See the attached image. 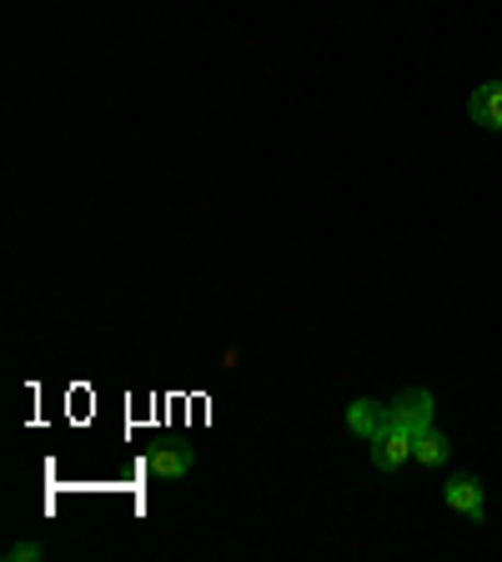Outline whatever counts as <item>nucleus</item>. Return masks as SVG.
I'll return each instance as SVG.
<instances>
[{"label": "nucleus", "mask_w": 502, "mask_h": 562, "mask_svg": "<svg viewBox=\"0 0 502 562\" xmlns=\"http://www.w3.org/2000/svg\"><path fill=\"white\" fill-rule=\"evenodd\" d=\"M402 462H412V432H402L392 422V412H387V422L377 427V437H372V467H377V472H397Z\"/></svg>", "instance_id": "f257e3e1"}, {"label": "nucleus", "mask_w": 502, "mask_h": 562, "mask_svg": "<svg viewBox=\"0 0 502 562\" xmlns=\"http://www.w3.org/2000/svg\"><path fill=\"white\" fill-rule=\"evenodd\" d=\"M392 422L402 432H412V437H418L422 427H432V417H437V397L432 392H422V387H407V392H397L392 397Z\"/></svg>", "instance_id": "f03ea898"}, {"label": "nucleus", "mask_w": 502, "mask_h": 562, "mask_svg": "<svg viewBox=\"0 0 502 562\" xmlns=\"http://www.w3.org/2000/svg\"><path fill=\"white\" fill-rule=\"evenodd\" d=\"M443 503L453 507V513H463L467 523H482V517H488V503H482V482L467 478V472H457V478L443 482Z\"/></svg>", "instance_id": "7ed1b4c3"}, {"label": "nucleus", "mask_w": 502, "mask_h": 562, "mask_svg": "<svg viewBox=\"0 0 502 562\" xmlns=\"http://www.w3.org/2000/svg\"><path fill=\"white\" fill-rule=\"evenodd\" d=\"M467 116L478 121L482 131H502V81H488L472 91V101H467Z\"/></svg>", "instance_id": "20e7f679"}, {"label": "nucleus", "mask_w": 502, "mask_h": 562, "mask_svg": "<svg viewBox=\"0 0 502 562\" xmlns=\"http://www.w3.org/2000/svg\"><path fill=\"white\" fill-rule=\"evenodd\" d=\"M156 478H186L196 467V447L192 443H171V447H156L151 462H146Z\"/></svg>", "instance_id": "39448f33"}, {"label": "nucleus", "mask_w": 502, "mask_h": 562, "mask_svg": "<svg viewBox=\"0 0 502 562\" xmlns=\"http://www.w3.org/2000/svg\"><path fill=\"white\" fill-rule=\"evenodd\" d=\"M383 422H387V402H372V397H357V402L347 408V432H352V437H367V443H372Z\"/></svg>", "instance_id": "423d86ee"}, {"label": "nucleus", "mask_w": 502, "mask_h": 562, "mask_svg": "<svg viewBox=\"0 0 502 562\" xmlns=\"http://www.w3.org/2000/svg\"><path fill=\"white\" fill-rule=\"evenodd\" d=\"M447 452H453V443H447L437 427H422L418 437H412V462H422V467H443Z\"/></svg>", "instance_id": "0eeeda50"}, {"label": "nucleus", "mask_w": 502, "mask_h": 562, "mask_svg": "<svg viewBox=\"0 0 502 562\" xmlns=\"http://www.w3.org/2000/svg\"><path fill=\"white\" fill-rule=\"evenodd\" d=\"M41 552H46V548H41V542H15V548L5 552V558H11V562H36Z\"/></svg>", "instance_id": "6e6552de"}]
</instances>
